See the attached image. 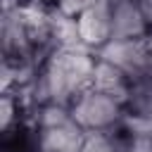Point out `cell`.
<instances>
[{
	"instance_id": "6da1fadb",
	"label": "cell",
	"mask_w": 152,
	"mask_h": 152,
	"mask_svg": "<svg viewBox=\"0 0 152 152\" xmlns=\"http://www.w3.org/2000/svg\"><path fill=\"white\" fill-rule=\"evenodd\" d=\"M69 109L74 121L83 131H112L121 126V119L126 114V102L90 86L69 104Z\"/></svg>"
},
{
	"instance_id": "7a4b0ae2",
	"label": "cell",
	"mask_w": 152,
	"mask_h": 152,
	"mask_svg": "<svg viewBox=\"0 0 152 152\" xmlns=\"http://www.w3.org/2000/svg\"><path fill=\"white\" fill-rule=\"evenodd\" d=\"M83 140H86V131L74 119L57 126L31 128V150L38 152H81Z\"/></svg>"
},
{
	"instance_id": "3957f363",
	"label": "cell",
	"mask_w": 152,
	"mask_h": 152,
	"mask_svg": "<svg viewBox=\"0 0 152 152\" xmlns=\"http://www.w3.org/2000/svg\"><path fill=\"white\" fill-rule=\"evenodd\" d=\"M112 14V40L116 38H142L150 33L140 0H104Z\"/></svg>"
},
{
	"instance_id": "277c9868",
	"label": "cell",
	"mask_w": 152,
	"mask_h": 152,
	"mask_svg": "<svg viewBox=\"0 0 152 152\" xmlns=\"http://www.w3.org/2000/svg\"><path fill=\"white\" fill-rule=\"evenodd\" d=\"M76 21H78L81 40L88 50L97 52L100 48H104L112 40V14H109V7L104 0H97L93 7L81 12L76 17Z\"/></svg>"
},
{
	"instance_id": "5b68a950",
	"label": "cell",
	"mask_w": 152,
	"mask_h": 152,
	"mask_svg": "<svg viewBox=\"0 0 152 152\" xmlns=\"http://www.w3.org/2000/svg\"><path fill=\"white\" fill-rule=\"evenodd\" d=\"M97 57V55H95ZM131 78L119 69V66H114L112 62H107V59H95V69H93V88L95 90H102V93H107V95H112V97H119L121 102H126V97H128V93H131Z\"/></svg>"
},
{
	"instance_id": "8992f818",
	"label": "cell",
	"mask_w": 152,
	"mask_h": 152,
	"mask_svg": "<svg viewBox=\"0 0 152 152\" xmlns=\"http://www.w3.org/2000/svg\"><path fill=\"white\" fill-rule=\"evenodd\" d=\"M131 140L121 133V128L112 131H86L81 152H128Z\"/></svg>"
},
{
	"instance_id": "52a82bcc",
	"label": "cell",
	"mask_w": 152,
	"mask_h": 152,
	"mask_svg": "<svg viewBox=\"0 0 152 152\" xmlns=\"http://www.w3.org/2000/svg\"><path fill=\"white\" fill-rule=\"evenodd\" d=\"M126 109L152 116V76L131 83V93L126 97Z\"/></svg>"
},
{
	"instance_id": "ba28073f",
	"label": "cell",
	"mask_w": 152,
	"mask_h": 152,
	"mask_svg": "<svg viewBox=\"0 0 152 152\" xmlns=\"http://www.w3.org/2000/svg\"><path fill=\"white\" fill-rule=\"evenodd\" d=\"M95 2L97 0H55L52 7L59 10V12H64V14H69V17H78L81 12H86L88 7H93Z\"/></svg>"
},
{
	"instance_id": "9c48e42d",
	"label": "cell",
	"mask_w": 152,
	"mask_h": 152,
	"mask_svg": "<svg viewBox=\"0 0 152 152\" xmlns=\"http://www.w3.org/2000/svg\"><path fill=\"white\" fill-rule=\"evenodd\" d=\"M128 152H152V138H138V140H131Z\"/></svg>"
},
{
	"instance_id": "30bf717a",
	"label": "cell",
	"mask_w": 152,
	"mask_h": 152,
	"mask_svg": "<svg viewBox=\"0 0 152 152\" xmlns=\"http://www.w3.org/2000/svg\"><path fill=\"white\" fill-rule=\"evenodd\" d=\"M140 5H142L145 19H147V24H150V31H152V0H140Z\"/></svg>"
},
{
	"instance_id": "8fae6325",
	"label": "cell",
	"mask_w": 152,
	"mask_h": 152,
	"mask_svg": "<svg viewBox=\"0 0 152 152\" xmlns=\"http://www.w3.org/2000/svg\"><path fill=\"white\" fill-rule=\"evenodd\" d=\"M31 152H38V150H31Z\"/></svg>"
}]
</instances>
